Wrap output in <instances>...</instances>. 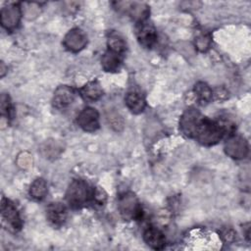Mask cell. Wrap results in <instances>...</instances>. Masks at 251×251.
Listing matches in <instances>:
<instances>
[{"label": "cell", "mask_w": 251, "mask_h": 251, "mask_svg": "<svg viewBox=\"0 0 251 251\" xmlns=\"http://www.w3.org/2000/svg\"><path fill=\"white\" fill-rule=\"evenodd\" d=\"M225 152L227 156L235 160L244 159L249 152V146L246 139L236 133L227 136L225 143Z\"/></svg>", "instance_id": "6"}, {"label": "cell", "mask_w": 251, "mask_h": 251, "mask_svg": "<svg viewBox=\"0 0 251 251\" xmlns=\"http://www.w3.org/2000/svg\"><path fill=\"white\" fill-rule=\"evenodd\" d=\"M79 94L83 100L87 102H94L102 97L103 89L97 80H92L84 84L79 89Z\"/></svg>", "instance_id": "18"}, {"label": "cell", "mask_w": 251, "mask_h": 251, "mask_svg": "<svg viewBox=\"0 0 251 251\" xmlns=\"http://www.w3.org/2000/svg\"><path fill=\"white\" fill-rule=\"evenodd\" d=\"M118 207L122 217L126 221H138L142 218L141 205L137 197L130 191L120 195Z\"/></svg>", "instance_id": "3"}, {"label": "cell", "mask_w": 251, "mask_h": 251, "mask_svg": "<svg viewBox=\"0 0 251 251\" xmlns=\"http://www.w3.org/2000/svg\"><path fill=\"white\" fill-rule=\"evenodd\" d=\"M6 70V68H5V66H4V63L2 62L1 63V76H4V75H5V71Z\"/></svg>", "instance_id": "26"}, {"label": "cell", "mask_w": 251, "mask_h": 251, "mask_svg": "<svg viewBox=\"0 0 251 251\" xmlns=\"http://www.w3.org/2000/svg\"><path fill=\"white\" fill-rule=\"evenodd\" d=\"M107 46H108V49L119 52L124 55L126 50V42L125 38L116 31H112L109 33L108 39H107Z\"/></svg>", "instance_id": "20"}, {"label": "cell", "mask_w": 251, "mask_h": 251, "mask_svg": "<svg viewBox=\"0 0 251 251\" xmlns=\"http://www.w3.org/2000/svg\"><path fill=\"white\" fill-rule=\"evenodd\" d=\"M135 35L140 45L145 48L153 47L157 41L156 28L148 20L136 24Z\"/></svg>", "instance_id": "9"}, {"label": "cell", "mask_w": 251, "mask_h": 251, "mask_svg": "<svg viewBox=\"0 0 251 251\" xmlns=\"http://www.w3.org/2000/svg\"><path fill=\"white\" fill-rule=\"evenodd\" d=\"M23 10L19 3H9L1 9L0 21L4 28L9 31L16 29L21 22Z\"/></svg>", "instance_id": "8"}, {"label": "cell", "mask_w": 251, "mask_h": 251, "mask_svg": "<svg viewBox=\"0 0 251 251\" xmlns=\"http://www.w3.org/2000/svg\"><path fill=\"white\" fill-rule=\"evenodd\" d=\"M193 92L195 94L196 100L200 105L208 104L213 98V91L211 87L204 81H198L195 83Z\"/></svg>", "instance_id": "19"}, {"label": "cell", "mask_w": 251, "mask_h": 251, "mask_svg": "<svg viewBox=\"0 0 251 251\" xmlns=\"http://www.w3.org/2000/svg\"><path fill=\"white\" fill-rule=\"evenodd\" d=\"M113 5L114 8H116L118 11L128 14L129 17L136 22V24L146 21L150 14L149 7L146 4L140 2L119 1L114 2Z\"/></svg>", "instance_id": "5"}, {"label": "cell", "mask_w": 251, "mask_h": 251, "mask_svg": "<svg viewBox=\"0 0 251 251\" xmlns=\"http://www.w3.org/2000/svg\"><path fill=\"white\" fill-rule=\"evenodd\" d=\"M106 199H107L106 192L101 187H96L94 189V192H93V199H92V201H95L97 204L102 205V204L105 203Z\"/></svg>", "instance_id": "24"}, {"label": "cell", "mask_w": 251, "mask_h": 251, "mask_svg": "<svg viewBox=\"0 0 251 251\" xmlns=\"http://www.w3.org/2000/svg\"><path fill=\"white\" fill-rule=\"evenodd\" d=\"M143 240L152 249L162 250L166 246V237L164 233L155 226H147L143 232Z\"/></svg>", "instance_id": "15"}, {"label": "cell", "mask_w": 251, "mask_h": 251, "mask_svg": "<svg viewBox=\"0 0 251 251\" xmlns=\"http://www.w3.org/2000/svg\"><path fill=\"white\" fill-rule=\"evenodd\" d=\"M123 59H124V54L107 49V51L104 53L101 59L102 68L105 72H109V73L117 72L123 63Z\"/></svg>", "instance_id": "17"}, {"label": "cell", "mask_w": 251, "mask_h": 251, "mask_svg": "<svg viewBox=\"0 0 251 251\" xmlns=\"http://www.w3.org/2000/svg\"><path fill=\"white\" fill-rule=\"evenodd\" d=\"M75 97V92L71 86L60 85L54 92L52 100L53 106L59 110L66 109L74 102Z\"/></svg>", "instance_id": "14"}, {"label": "cell", "mask_w": 251, "mask_h": 251, "mask_svg": "<svg viewBox=\"0 0 251 251\" xmlns=\"http://www.w3.org/2000/svg\"><path fill=\"white\" fill-rule=\"evenodd\" d=\"M93 192L94 188L90 187L85 180L74 179L66 191V201L71 208L80 209L92 201Z\"/></svg>", "instance_id": "1"}, {"label": "cell", "mask_w": 251, "mask_h": 251, "mask_svg": "<svg viewBox=\"0 0 251 251\" xmlns=\"http://www.w3.org/2000/svg\"><path fill=\"white\" fill-rule=\"evenodd\" d=\"M0 111H1V115L3 117H5L8 120L12 119L14 108H13V104L11 102L9 95L6 93H2V95H1Z\"/></svg>", "instance_id": "22"}, {"label": "cell", "mask_w": 251, "mask_h": 251, "mask_svg": "<svg viewBox=\"0 0 251 251\" xmlns=\"http://www.w3.org/2000/svg\"><path fill=\"white\" fill-rule=\"evenodd\" d=\"M1 216L3 224L6 225L9 230L14 232L21 230L23 226V221L21 219L20 213L15 204L5 197H3L1 200Z\"/></svg>", "instance_id": "4"}, {"label": "cell", "mask_w": 251, "mask_h": 251, "mask_svg": "<svg viewBox=\"0 0 251 251\" xmlns=\"http://www.w3.org/2000/svg\"><path fill=\"white\" fill-rule=\"evenodd\" d=\"M224 136L225 132L219 122L203 116L195 130L193 138L202 145L212 146L217 144Z\"/></svg>", "instance_id": "2"}, {"label": "cell", "mask_w": 251, "mask_h": 251, "mask_svg": "<svg viewBox=\"0 0 251 251\" xmlns=\"http://www.w3.org/2000/svg\"><path fill=\"white\" fill-rule=\"evenodd\" d=\"M210 43H211V39L205 33H200L195 38V46L201 52H205L207 49H209Z\"/></svg>", "instance_id": "23"}, {"label": "cell", "mask_w": 251, "mask_h": 251, "mask_svg": "<svg viewBox=\"0 0 251 251\" xmlns=\"http://www.w3.org/2000/svg\"><path fill=\"white\" fill-rule=\"evenodd\" d=\"M235 235H236V233L234 232L233 229L226 228L225 230H223L221 232L220 237L222 238V240L224 242H232L235 239Z\"/></svg>", "instance_id": "25"}, {"label": "cell", "mask_w": 251, "mask_h": 251, "mask_svg": "<svg viewBox=\"0 0 251 251\" xmlns=\"http://www.w3.org/2000/svg\"><path fill=\"white\" fill-rule=\"evenodd\" d=\"M63 44L67 50L77 53L87 44L86 34L79 28H72L63 39Z\"/></svg>", "instance_id": "12"}, {"label": "cell", "mask_w": 251, "mask_h": 251, "mask_svg": "<svg viewBox=\"0 0 251 251\" xmlns=\"http://www.w3.org/2000/svg\"><path fill=\"white\" fill-rule=\"evenodd\" d=\"M67 208L61 202L50 203L46 209V218L54 227L62 226L67 220Z\"/></svg>", "instance_id": "13"}, {"label": "cell", "mask_w": 251, "mask_h": 251, "mask_svg": "<svg viewBox=\"0 0 251 251\" xmlns=\"http://www.w3.org/2000/svg\"><path fill=\"white\" fill-rule=\"evenodd\" d=\"M77 125L80 128L87 132L96 131L99 126V113L95 108L86 107L77 116Z\"/></svg>", "instance_id": "10"}, {"label": "cell", "mask_w": 251, "mask_h": 251, "mask_svg": "<svg viewBox=\"0 0 251 251\" xmlns=\"http://www.w3.org/2000/svg\"><path fill=\"white\" fill-rule=\"evenodd\" d=\"M211 241H215L213 234L203 230V229H194L190 231L189 235L186 237V244H193L192 248L199 249H216L218 248V244L211 243ZM216 242V241H215Z\"/></svg>", "instance_id": "11"}, {"label": "cell", "mask_w": 251, "mask_h": 251, "mask_svg": "<svg viewBox=\"0 0 251 251\" xmlns=\"http://www.w3.org/2000/svg\"><path fill=\"white\" fill-rule=\"evenodd\" d=\"M48 192L46 181L39 177L33 180L29 187V195L35 200H42Z\"/></svg>", "instance_id": "21"}, {"label": "cell", "mask_w": 251, "mask_h": 251, "mask_svg": "<svg viewBox=\"0 0 251 251\" xmlns=\"http://www.w3.org/2000/svg\"><path fill=\"white\" fill-rule=\"evenodd\" d=\"M203 118V115L195 108L186 109L179 119V129L183 135L189 138L194 137L195 130Z\"/></svg>", "instance_id": "7"}, {"label": "cell", "mask_w": 251, "mask_h": 251, "mask_svg": "<svg viewBox=\"0 0 251 251\" xmlns=\"http://www.w3.org/2000/svg\"><path fill=\"white\" fill-rule=\"evenodd\" d=\"M125 103L127 109L133 114L142 113L146 107V100L143 94L137 90L128 91L125 97Z\"/></svg>", "instance_id": "16"}]
</instances>
